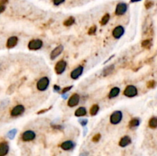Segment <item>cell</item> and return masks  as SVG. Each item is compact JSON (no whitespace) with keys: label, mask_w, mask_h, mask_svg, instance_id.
<instances>
[{"label":"cell","mask_w":157,"mask_h":156,"mask_svg":"<svg viewBox=\"0 0 157 156\" xmlns=\"http://www.w3.org/2000/svg\"><path fill=\"white\" fill-rule=\"evenodd\" d=\"M50 80L48 76H43V77L40 78L36 83V87L38 90L41 92H44L47 90L49 87Z\"/></svg>","instance_id":"cell-1"},{"label":"cell","mask_w":157,"mask_h":156,"mask_svg":"<svg viewBox=\"0 0 157 156\" xmlns=\"http://www.w3.org/2000/svg\"><path fill=\"white\" fill-rule=\"evenodd\" d=\"M123 120V113L120 110H116L110 116V123L113 125H117L121 123Z\"/></svg>","instance_id":"cell-2"},{"label":"cell","mask_w":157,"mask_h":156,"mask_svg":"<svg viewBox=\"0 0 157 156\" xmlns=\"http://www.w3.org/2000/svg\"><path fill=\"white\" fill-rule=\"evenodd\" d=\"M138 90L133 85H128L126 86V88L123 90V95L127 97L132 98L137 96Z\"/></svg>","instance_id":"cell-3"},{"label":"cell","mask_w":157,"mask_h":156,"mask_svg":"<svg viewBox=\"0 0 157 156\" xmlns=\"http://www.w3.org/2000/svg\"><path fill=\"white\" fill-rule=\"evenodd\" d=\"M43 47V42L40 39H32L28 44V48L31 51L40 50Z\"/></svg>","instance_id":"cell-4"},{"label":"cell","mask_w":157,"mask_h":156,"mask_svg":"<svg viewBox=\"0 0 157 156\" xmlns=\"http://www.w3.org/2000/svg\"><path fill=\"white\" fill-rule=\"evenodd\" d=\"M25 106L23 105L18 104L17 106H14L13 108L12 109V110L10 112V114H11V116H12V117H18V116H22L25 113Z\"/></svg>","instance_id":"cell-5"},{"label":"cell","mask_w":157,"mask_h":156,"mask_svg":"<svg viewBox=\"0 0 157 156\" xmlns=\"http://www.w3.org/2000/svg\"><path fill=\"white\" fill-rule=\"evenodd\" d=\"M67 68V62L64 60L58 61L55 66V73L58 75L62 74Z\"/></svg>","instance_id":"cell-6"},{"label":"cell","mask_w":157,"mask_h":156,"mask_svg":"<svg viewBox=\"0 0 157 156\" xmlns=\"http://www.w3.org/2000/svg\"><path fill=\"white\" fill-rule=\"evenodd\" d=\"M35 137H36V134L32 130H26L21 136V139L24 142L33 141L35 139Z\"/></svg>","instance_id":"cell-7"},{"label":"cell","mask_w":157,"mask_h":156,"mask_svg":"<svg viewBox=\"0 0 157 156\" xmlns=\"http://www.w3.org/2000/svg\"><path fill=\"white\" fill-rule=\"evenodd\" d=\"M128 9V5L125 2H119L115 8V14L118 16L124 15Z\"/></svg>","instance_id":"cell-8"},{"label":"cell","mask_w":157,"mask_h":156,"mask_svg":"<svg viewBox=\"0 0 157 156\" xmlns=\"http://www.w3.org/2000/svg\"><path fill=\"white\" fill-rule=\"evenodd\" d=\"M80 103V96L78 93H73L68 100V106L69 107H75Z\"/></svg>","instance_id":"cell-9"},{"label":"cell","mask_w":157,"mask_h":156,"mask_svg":"<svg viewBox=\"0 0 157 156\" xmlns=\"http://www.w3.org/2000/svg\"><path fill=\"white\" fill-rule=\"evenodd\" d=\"M83 72H84V67L80 65V66L77 67L75 69H74L71 72L70 76H71V78L73 80H78V78L83 74Z\"/></svg>","instance_id":"cell-10"},{"label":"cell","mask_w":157,"mask_h":156,"mask_svg":"<svg viewBox=\"0 0 157 156\" xmlns=\"http://www.w3.org/2000/svg\"><path fill=\"white\" fill-rule=\"evenodd\" d=\"M125 33V29L121 25H118V26L115 27L114 28V30L112 32V35L115 39H120L123 35Z\"/></svg>","instance_id":"cell-11"},{"label":"cell","mask_w":157,"mask_h":156,"mask_svg":"<svg viewBox=\"0 0 157 156\" xmlns=\"http://www.w3.org/2000/svg\"><path fill=\"white\" fill-rule=\"evenodd\" d=\"M63 51H64V46H63V45H58L56 48H54L53 50H52V51L51 52V54H50V58H51V60H55V59H56L58 56H60V55H61Z\"/></svg>","instance_id":"cell-12"},{"label":"cell","mask_w":157,"mask_h":156,"mask_svg":"<svg viewBox=\"0 0 157 156\" xmlns=\"http://www.w3.org/2000/svg\"><path fill=\"white\" fill-rule=\"evenodd\" d=\"M75 143L73 141H71V140H68V141H65L64 142H62L60 145L61 148L65 151H70V150L73 149L75 148Z\"/></svg>","instance_id":"cell-13"},{"label":"cell","mask_w":157,"mask_h":156,"mask_svg":"<svg viewBox=\"0 0 157 156\" xmlns=\"http://www.w3.org/2000/svg\"><path fill=\"white\" fill-rule=\"evenodd\" d=\"M9 151V145L6 142L0 143V156H5Z\"/></svg>","instance_id":"cell-14"},{"label":"cell","mask_w":157,"mask_h":156,"mask_svg":"<svg viewBox=\"0 0 157 156\" xmlns=\"http://www.w3.org/2000/svg\"><path fill=\"white\" fill-rule=\"evenodd\" d=\"M18 37H16V36L10 37L8 40H7L6 47L8 48H13L16 46L17 44H18Z\"/></svg>","instance_id":"cell-15"},{"label":"cell","mask_w":157,"mask_h":156,"mask_svg":"<svg viewBox=\"0 0 157 156\" xmlns=\"http://www.w3.org/2000/svg\"><path fill=\"white\" fill-rule=\"evenodd\" d=\"M131 142H132V140H131L130 137L128 136H125L120 139L119 142V145L122 148H124V147H127L129 145H130Z\"/></svg>","instance_id":"cell-16"},{"label":"cell","mask_w":157,"mask_h":156,"mask_svg":"<svg viewBox=\"0 0 157 156\" xmlns=\"http://www.w3.org/2000/svg\"><path fill=\"white\" fill-rule=\"evenodd\" d=\"M120 93V89L117 86H115V87H113L112 89L110 91L109 94H108V98L109 99H114L116 98L117 96H119Z\"/></svg>","instance_id":"cell-17"},{"label":"cell","mask_w":157,"mask_h":156,"mask_svg":"<svg viewBox=\"0 0 157 156\" xmlns=\"http://www.w3.org/2000/svg\"><path fill=\"white\" fill-rule=\"evenodd\" d=\"M114 68H115L114 64H111V65H108V66L105 67L104 68V70H103L102 75L104 76H108V75L111 74V73L114 72Z\"/></svg>","instance_id":"cell-18"},{"label":"cell","mask_w":157,"mask_h":156,"mask_svg":"<svg viewBox=\"0 0 157 156\" xmlns=\"http://www.w3.org/2000/svg\"><path fill=\"white\" fill-rule=\"evenodd\" d=\"M87 113H88V112H87L86 108L81 106V107H79V108H78L75 110V115L77 117H83V116H86Z\"/></svg>","instance_id":"cell-19"},{"label":"cell","mask_w":157,"mask_h":156,"mask_svg":"<svg viewBox=\"0 0 157 156\" xmlns=\"http://www.w3.org/2000/svg\"><path fill=\"white\" fill-rule=\"evenodd\" d=\"M140 124V120L139 118H133L132 120H130V121L129 122V127L130 129L136 128V127H138Z\"/></svg>","instance_id":"cell-20"},{"label":"cell","mask_w":157,"mask_h":156,"mask_svg":"<svg viewBox=\"0 0 157 156\" xmlns=\"http://www.w3.org/2000/svg\"><path fill=\"white\" fill-rule=\"evenodd\" d=\"M100 110V107L98 104H94L90 109V115L92 116H96Z\"/></svg>","instance_id":"cell-21"},{"label":"cell","mask_w":157,"mask_h":156,"mask_svg":"<svg viewBox=\"0 0 157 156\" xmlns=\"http://www.w3.org/2000/svg\"><path fill=\"white\" fill-rule=\"evenodd\" d=\"M75 23V18L73 16H70L64 22V25L66 27H70Z\"/></svg>","instance_id":"cell-22"},{"label":"cell","mask_w":157,"mask_h":156,"mask_svg":"<svg viewBox=\"0 0 157 156\" xmlns=\"http://www.w3.org/2000/svg\"><path fill=\"white\" fill-rule=\"evenodd\" d=\"M149 126L151 129L157 128V117L154 116L149 120Z\"/></svg>","instance_id":"cell-23"},{"label":"cell","mask_w":157,"mask_h":156,"mask_svg":"<svg viewBox=\"0 0 157 156\" xmlns=\"http://www.w3.org/2000/svg\"><path fill=\"white\" fill-rule=\"evenodd\" d=\"M110 18H111V15H110L109 13H106L104 16L102 17L101 20V25H106L109 22Z\"/></svg>","instance_id":"cell-24"},{"label":"cell","mask_w":157,"mask_h":156,"mask_svg":"<svg viewBox=\"0 0 157 156\" xmlns=\"http://www.w3.org/2000/svg\"><path fill=\"white\" fill-rule=\"evenodd\" d=\"M143 48H150V47L152 46V41L150 39H146V40H144L143 42L141 44Z\"/></svg>","instance_id":"cell-25"},{"label":"cell","mask_w":157,"mask_h":156,"mask_svg":"<svg viewBox=\"0 0 157 156\" xmlns=\"http://www.w3.org/2000/svg\"><path fill=\"white\" fill-rule=\"evenodd\" d=\"M16 133H17V130L16 129L10 130V131L8 133V134H7V136H8V138L10 139H13L15 138V135H16Z\"/></svg>","instance_id":"cell-26"},{"label":"cell","mask_w":157,"mask_h":156,"mask_svg":"<svg viewBox=\"0 0 157 156\" xmlns=\"http://www.w3.org/2000/svg\"><path fill=\"white\" fill-rule=\"evenodd\" d=\"M96 32H97V26L96 25H93V26H91V28H89V30H88V35H93L96 33Z\"/></svg>","instance_id":"cell-27"},{"label":"cell","mask_w":157,"mask_h":156,"mask_svg":"<svg viewBox=\"0 0 157 156\" xmlns=\"http://www.w3.org/2000/svg\"><path fill=\"white\" fill-rule=\"evenodd\" d=\"M101 138V135L100 134V133H97L96 135H94V137L92 138V141L94 142H98L100 141Z\"/></svg>","instance_id":"cell-28"},{"label":"cell","mask_w":157,"mask_h":156,"mask_svg":"<svg viewBox=\"0 0 157 156\" xmlns=\"http://www.w3.org/2000/svg\"><path fill=\"white\" fill-rule=\"evenodd\" d=\"M72 88H73V86H66V87H65V88L62 89V90H61V93H62L63 94H65V93H67L68 92H69Z\"/></svg>","instance_id":"cell-29"},{"label":"cell","mask_w":157,"mask_h":156,"mask_svg":"<svg viewBox=\"0 0 157 156\" xmlns=\"http://www.w3.org/2000/svg\"><path fill=\"white\" fill-rule=\"evenodd\" d=\"M65 0H52V2H53V4L55 5H56V6H58V5H61L62 3H64L65 2Z\"/></svg>","instance_id":"cell-30"},{"label":"cell","mask_w":157,"mask_h":156,"mask_svg":"<svg viewBox=\"0 0 157 156\" xmlns=\"http://www.w3.org/2000/svg\"><path fill=\"white\" fill-rule=\"evenodd\" d=\"M155 82L154 81V80H149V82H147V84H146V86H147L148 88L152 89V88H153L154 86H155Z\"/></svg>","instance_id":"cell-31"},{"label":"cell","mask_w":157,"mask_h":156,"mask_svg":"<svg viewBox=\"0 0 157 156\" xmlns=\"http://www.w3.org/2000/svg\"><path fill=\"white\" fill-rule=\"evenodd\" d=\"M78 121H79L80 124H81L83 127L86 126V125L88 124V120H87V119H81V120H79Z\"/></svg>","instance_id":"cell-32"},{"label":"cell","mask_w":157,"mask_h":156,"mask_svg":"<svg viewBox=\"0 0 157 156\" xmlns=\"http://www.w3.org/2000/svg\"><path fill=\"white\" fill-rule=\"evenodd\" d=\"M152 5H153V2H151V1H147V2L145 3V7L146 9H149V8H150Z\"/></svg>","instance_id":"cell-33"},{"label":"cell","mask_w":157,"mask_h":156,"mask_svg":"<svg viewBox=\"0 0 157 156\" xmlns=\"http://www.w3.org/2000/svg\"><path fill=\"white\" fill-rule=\"evenodd\" d=\"M53 89L55 92H60V91H61V87H60V86L57 84L54 85Z\"/></svg>","instance_id":"cell-34"},{"label":"cell","mask_w":157,"mask_h":156,"mask_svg":"<svg viewBox=\"0 0 157 156\" xmlns=\"http://www.w3.org/2000/svg\"><path fill=\"white\" fill-rule=\"evenodd\" d=\"M8 0H0V6L1 5H5V4L8 3Z\"/></svg>","instance_id":"cell-35"},{"label":"cell","mask_w":157,"mask_h":156,"mask_svg":"<svg viewBox=\"0 0 157 156\" xmlns=\"http://www.w3.org/2000/svg\"><path fill=\"white\" fill-rule=\"evenodd\" d=\"M5 5H1V6H0V14L2 13V12H3L4 11H5Z\"/></svg>","instance_id":"cell-36"},{"label":"cell","mask_w":157,"mask_h":156,"mask_svg":"<svg viewBox=\"0 0 157 156\" xmlns=\"http://www.w3.org/2000/svg\"><path fill=\"white\" fill-rule=\"evenodd\" d=\"M79 156H88V152H87V151H84V152L81 153Z\"/></svg>","instance_id":"cell-37"},{"label":"cell","mask_w":157,"mask_h":156,"mask_svg":"<svg viewBox=\"0 0 157 156\" xmlns=\"http://www.w3.org/2000/svg\"><path fill=\"white\" fill-rule=\"evenodd\" d=\"M141 0H130L131 2H140Z\"/></svg>","instance_id":"cell-38"}]
</instances>
